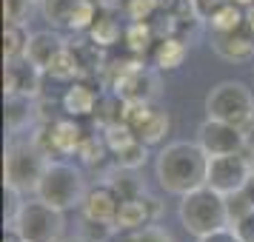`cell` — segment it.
I'll return each instance as SVG.
<instances>
[{
    "mask_svg": "<svg viewBox=\"0 0 254 242\" xmlns=\"http://www.w3.org/2000/svg\"><path fill=\"white\" fill-rule=\"evenodd\" d=\"M208 160L211 157L200 143H189V140L169 143L157 151V162H154L157 183L166 194L183 196L200 185H206Z\"/></svg>",
    "mask_w": 254,
    "mask_h": 242,
    "instance_id": "cell-1",
    "label": "cell"
},
{
    "mask_svg": "<svg viewBox=\"0 0 254 242\" xmlns=\"http://www.w3.org/2000/svg\"><path fill=\"white\" fill-rule=\"evenodd\" d=\"M177 217H180V225L191 237H206L211 231L231 225L229 208H226V194L214 191L211 185H200V188L180 196Z\"/></svg>",
    "mask_w": 254,
    "mask_h": 242,
    "instance_id": "cell-2",
    "label": "cell"
},
{
    "mask_svg": "<svg viewBox=\"0 0 254 242\" xmlns=\"http://www.w3.org/2000/svg\"><path fill=\"white\" fill-rule=\"evenodd\" d=\"M86 174H83L80 165L66 160H49L46 171L37 183L35 196H40L43 202L60 208V211H71V208H80L83 199H86Z\"/></svg>",
    "mask_w": 254,
    "mask_h": 242,
    "instance_id": "cell-3",
    "label": "cell"
},
{
    "mask_svg": "<svg viewBox=\"0 0 254 242\" xmlns=\"http://www.w3.org/2000/svg\"><path fill=\"white\" fill-rule=\"evenodd\" d=\"M66 211L43 202L40 196L35 199H23L17 214L12 217V225L23 242H60L63 231H66Z\"/></svg>",
    "mask_w": 254,
    "mask_h": 242,
    "instance_id": "cell-4",
    "label": "cell"
},
{
    "mask_svg": "<svg viewBox=\"0 0 254 242\" xmlns=\"http://www.w3.org/2000/svg\"><path fill=\"white\" fill-rule=\"evenodd\" d=\"M49 157L32 145V140H17L9 143L6 157H3V185H9L20 194L37 191V183L46 171Z\"/></svg>",
    "mask_w": 254,
    "mask_h": 242,
    "instance_id": "cell-5",
    "label": "cell"
},
{
    "mask_svg": "<svg viewBox=\"0 0 254 242\" xmlns=\"http://www.w3.org/2000/svg\"><path fill=\"white\" fill-rule=\"evenodd\" d=\"M206 114L214 120H226L234 126H243L254 117V94L243 80H223L211 86L206 94Z\"/></svg>",
    "mask_w": 254,
    "mask_h": 242,
    "instance_id": "cell-6",
    "label": "cell"
},
{
    "mask_svg": "<svg viewBox=\"0 0 254 242\" xmlns=\"http://www.w3.org/2000/svg\"><path fill=\"white\" fill-rule=\"evenodd\" d=\"M252 174H254V162H252V157H246V151L223 154V157H211L208 160L206 185H211L220 194H234V191L246 188Z\"/></svg>",
    "mask_w": 254,
    "mask_h": 242,
    "instance_id": "cell-7",
    "label": "cell"
},
{
    "mask_svg": "<svg viewBox=\"0 0 254 242\" xmlns=\"http://www.w3.org/2000/svg\"><path fill=\"white\" fill-rule=\"evenodd\" d=\"M123 123H126L137 140H143L146 145H160L166 134L172 131V117L166 114L163 108H154L151 103H126V114H123Z\"/></svg>",
    "mask_w": 254,
    "mask_h": 242,
    "instance_id": "cell-8",
    "label": "cell"
},
{
    "mask_svg": "<svg viewBox=\"0 0 254 242\" xmlns=\"http://www.w3.org/2000/svg\"><path fill=\"white\" fill-rule=\"evenodd\" d=\"M197 143L206 148L208 157L237 154V151L249 148L243 126H234V123H226V120H214V117H206V123L197 128Z\"/></svg>",
    "mask_w": 254,
    "mask_h": 242,
    "instance_id": "cell-9",
    "label": "cell"
},
{
    "mask_svg": "<svg viewBox=\"0 0 254 242\" xmlns=\"http://www.w3.org/2000/svg\"><path fill=\"white\" fill-rule=\"evenodd\" d=\"M109 89H115L126 103H151L157 97L160 80L157 74L146 66H134V69L117 71L109 77Z\"/></svg>",
    "mask_w": 254,
    "mask_h": 242,
    "instance_id": "cell-10",
    "label": "cell"
},
{
    "mask_svg": "<svg viewBox=\"0 0 254 242\" xmlns=\"http://www.w3.org/2000/svg\"><path fill=\"white\" fill-rule=\"evenodd\" d=\"M43 77H46V71L40 66H35L29 57L3 63V92H6V97L26 94V97L37 100L43 94Z\"/></svg>",
    "mask_w": 254,
    "mask_h": 242,
    "instance_id": "cell-11",
    "label": "cell"
},
{
    "mask_svg": "<svg viewBox=\"0 0 254 242\" xmlns=\"http://www.w3.org/2000/svg\"><path fill=\"white\" fill-rule=\"evenodd\" d=\"M211 48L229 63H246L254 57V32L246 23L234 32H211Z\"/></svg>",
    "mask_w": 254,
    "mask_h": 242,
    "instance_id": "cell-12",
    "label": "cell"
},
{
    "mask_svg": "<svg viewBox=\"0 0 254 242\" xmlns=\"http://www.w3.org/2000/svg\"><path fill=\"white\" fill-rule=\"evenodd\" d=\"M160 217V202L154 196L143 194L134 196V199H123L120 202V211H117V231H137L151 225L154 219Z\"/></svg>",
    "mask_w": 254,
    "mask_h": 242,
    "instance_id": "cell-13",
    "label": "cell"
},
{
    "mask_svg": "<svg viewBox=\"0 0 254 242\" xmlns=\"http://www.w3.org/2000/svg\"><path fill=\"white\" fill-rule=\"evenodd\" d=\"M120 196L117 191L112 188L109 183L103 185H92L89 191H86V199H83L80 205V214L86 219H97V222H117V211H120Z\"/></svg>",
    "mask_w": 254,
    "mask_h": 242,
    "instance_id": "cell-14",
    "label": "cell"
},
{
    "mask_svg": "<svg viewBox=\"0 0 254 242\" xmlns=\"http://www.w3.org/2000/svg\"><path fill=\"white\" fill-rule=\"evenodd\" d=\"M97 97H100V89H94L92 80H86V77L71 80L69 89H66V94L60 97V103H63V114L74 117V120L92 117L94 105H97Z\"/></svg>",
    "mask_w": 254,
    "mask_h": 242,
    "instance_id": "cell-15",
    "label": "cell"
},
{
    "mask_svg": "<svg viewBox=\"0 0 254 242\" xmlns=\"http://www.w3.org/2000/svg\"><path fill=\"white\" fill-rule=\"evenodd\" d=\"M52 126V143H55V160L58 157H77L83 140H86V131L80 128V123L74 117H58V120H49Z\"/></svg>",
    "mask_w": 254,
    "mask_h": 242,
    "instance_id": "cell-16",
    "label": "cell"
},
{
    "mask_svg": "<svg viewBox=\"0 0 254 242\" xmlns=\"http://www.w3.org/2000/svg\"><path fill=\"white\" fill-rule=\"evenodd\" d=\"M186 54H189V40L180 35H163L151 48V66L157 71H174L183 66Z\"/></svg>",
    "mask_w": 254,
    "mask_h": 242,
    "instance_id": "cell-17",
    "label": "cell"
},
{
    "mask_svg": "<svg viewBox=\"0 0 254 242\" xmlns=\"http://www.w3.org/2000/svg\"><path fill=\"white\" fill-rule=\"evenodd\" d=\"M63 46H66V40H63L58 32H52V29H46V32H32L29 48H26V57L46 71V66L52 63V57H55Z\"/></svg>",
    "mask_w": 254,
    "mask_h": 242,
    "instance_id": "cell-18",
    "label": "cell"
},
{
    "mask_svg": "<svg viewBox=\"0 0 254 242\" xmlns=\"http://www.w3.org/2000/svg\"><path fill=\"white\" fill-rule=\"evenodd\" d=\"M3 117H6V128L17 134L37 120V100L26 97V94H12V97H6V114Z\"/></svg>",
    "mask_w": 254,
    "mask_h": 242,
    "instance_id": "cell-19",
    "label": "cell"
},
{
    "mask_svg": "<svg viewBox=\"0 0 254 242\" xmlns=\"http://www.w3.org/2000/svg\"><path fill=\"white\" fill-rule=\"evenodd\" d=\"M86 35H89V40H92V43H97L100 48H112V46H117V43L123 40L126 29H123V26H120V20L115 17V9L103 6L100 17L94 20V26L86 32Z\"/></svg>",
    "mask_w": 254,
    "mask_h": 242,
    "instance_id": "cell-20",
    "label": "cell"
},
{
    "mask_svg": "<svg viewBox=\"0 0 254 242\" xmlns=\"http://www.w3.org/2000/svg\"><path fill=\"white\" fill-rule=\"evenodd\" d=\"M46 77L60 80V83H71V80H77V77H83L80 57H77V51L71 48V43H66V46L52 57V63L46 66Z\"/></svg>",
    "mask_w": 254,
    "mask_h": 242,
    "instance_id": "cell-21",
    "label": "cell"
},
{
    "mask_svg": "<svg viewBox=\"0 0 254 242\" xmlns=\"http://www.w3.org/2000/svg\"><path fill=\"white\" fill-rule=\"evenodd\" d=\"M123 114H126V100L115 92V89H103L100 97H97V105H94V123L100 128L115 126V123H123Z\"/></svg>",
    "mask_w": 254,
    "mask_h": 242,
    "instance_id": "cell-22",
    "label": "cell"
},
{
    "mask_svg": "<svg viewBox=\"0 0 254 242\" xmlns=\"http://www.w3.org/2000/svg\"><path fill=\"white\" fill-rule=\"evenodd\" d=\"M123 43H126L128 54L143 57V54L151 51L154 43H157V29H154V23H149V20H131V23L126 26Z\"/></svg>",
    "mask_w": 254,
    "mask_h": 242,
    "instance_id": "cell-23",
    "label": "cell"
},
{
    "mask_svg": "<svg viewBox=\"0 0 254 242\" xmlns=\"http://www.w3.org/2000/svg\"><path fill=\"white\" fill-rule=\"evenodd\" d=\"M29 37H32V35L26 32L23 23H6V26H3V63L26 57Z\"/></svg>",
    "mask_w": 254,
    "mask_h": 242,
    "instance_id": "cell-24",
    "label": "cell"
},
{
    "mask_svg": "<svg viewBox=\"0 0 254 242\" xmlns=\"http://www.w3.org/2000/svg\"><path fill=\"white\" fill-rule=\"evenodd\" d=\"M109 185L117 191L120 199H134V196L146 194V185L140 180L137 168H120V165H117V171L109 177Z\"/></svg>",
    "mask_w": 254,
    "mask_h": 242,
    "instance_id": "cell-25",
    "label": "cell"
},
{
    "mask_svg": "<svg viewBox=\"0 0 254 242\" xmlns=\"http://www.w3.org/2000/svg\"><path fill=\"white\" fill-rule=\"evenodd\" d=\"M243 23H246V9L237 6V3H231V0H226L217 12L211 14L208 29H211V32H234V29H240Z\"/></svg>",
    "mask_w": 254,
    "mask_h": 242,
    "instance_id": "cell-26",
    "label": "cell"
},
{
    "mask_svg": "<svg viewBox=\"0 0 254 242\" xmlns=\"http://www.w3.org/2000/svg\"><path fill=\"white\" fill-rule=\"evenodd\" d=\"M120 14H126L128 23L131 20H154L163 12V0H120Z\"/></svg>",
    "mask_w": 254,
    "mask_h": 242,
    "instance_id": "cell-27",
    "label": "cell"
},
{
    "mask_svg": "<svg viewBox=\"0 0 254 242\" xmlns=\"http://www.w3.org/2000/svg\"><path fill=\"white\" fill-rule=\"evenodd\" d=\"M80 0H40V14L46 17L49 26H69L71 20V12Z\"/></svg>",
    "mask_w": 254,
    "mask_h": 242,
    "instance_id": "cell-28",
    "label": "cell"
},
{
    "mask_svg": "<svg viewBox=\"0 0 254 242\" xmlns=\"http://www.w3.org/2000/svg\"><path fill=\"white\" fill-rule=\"evenodd\" d=\"M100 12H103V6L97 3V0H80L77 6H74V12H71V20H69V29L71 32H89L94 26V20L100 17Z\"/></svg>",
    "mask_w": 254,
    "mask_h": 242,
    "instance_id": "cell-29",
    "label": "cell"
},
{
    "mask_svg": "<svg viewBox=\"0 0 254 242\" xmlns=\"http://www.w3.org/2000/svg\"><path fill=\"white\" fill-rule=\"evenodd\" d=\"M77 157L83 160V165H100L106 157H112V154H109V145H106V140H103V134H86L80 151H77Z\"/></svg>",
    "mask_w": 254,
    "mask_h": 242,
    "instance_id": "cell-30",
    "label": "cell"
},
{
    "mask_svg": "<svg viewBox=\"0 0 254 242\" xmlns=\"http://www.w3.org/2000/svg\"><path fill=\"white\" fill-rule=\"evenodd\" d=\"M146 160H149V145L143 140L128 143L126 148H120L115 154V162L120 168H140V165H146Z\"/></svg>",
    "mask_w": 254,
    "mask_h": 242,
    "instance_id": "cell-31",
    "label": "cell"
},
{
    "mask_svg": "<svg viewBox=\"0 0 254 242\" xmlns=\"http://www.w3.org/2000/svg\"><path fill=\"white\" fill-rule=\"evenodd\" d=\"M117 237H120V242H172L169 231H163L154 222L137 231H117Z\"/></svg>",
    "mask_w": 254,
    "mask_h": 242,
    "instance_id": "cell-32",
    "label": "cell"
},
{
    "mask_svg": "<svg viewBox=\"0 0 254 242\" xmlns=\"http://www.w3.org/2000/svg\"><path fill=\"white\" fill-rule=\"evenodd\" d=\"M115 234H117V225H112V222H97V219H86L83 217L80 237L86 242H109Z\"/></svg>",
    "mask_w": 254,
    "mask_h": 242,
    "instance_id": "cell-33",
    "label": "cell"
},
{
    "mask_svg": "<svg viewBox=\"0 0 254 242\" xmlns=\"http://www.w3.org/2000/svg\"><path fill=\"white\" fill-rule=\"evenodd\" d=\"M32 6V0H3V23H26Z\"/></svg>",
    "mask_w": 254,
    "mask_h": 242,
    "instance_id": "cell-34",
    "label": "cell"
},
{
    "mask_svg": "<svg viewBox=\"0 0 254 242\" xmlns=\"http://www.w3.org/2000/svg\"><path fill=\"white\" fill-rule=\"evenodd\" d=\"M226 208H229V219H231V225H234L240 217H246L252 211L254 202L249 199L246 191H234V194H226Z\"/></svg>",
    "mask_w": 254,
    "mask_h": 242,
    "instance_id": "cell-35",
    "label": "cell"
},
{
    "mask_svg": "<svg viewBox=\"0 0 254 242\" xmlns=\"http://www.w3.org/2000/svg\"><path fill=\"white\" fill-rule=\"evenodd\" d=\"M231 228L237 231V237H240L243 242H254V208L246 214V217H240Z\"/></svg>",
    "mask_w": 254,
    "mask_h": 242,
    "instance_id": "cell-36",
    "label": "cell"
},
{
    "mask_svg": "<svg viewBox=\"0 0 254 242\" xmlns=\"http://www.w3.org/2000/svg\"><path fill=\"white\" fill-rule=\"evenodd\" d=\"M197 242H243V240L237 237V231L231 228V225H226V228L211 231L206 237H197Z\"/></svg>",
    "mask_w": 254,
    "mask_h": 242,
    "instance_id": "cell-37",
    "label": "cell"
},
{
    "mask_svg": "<svg viewBox=\"0 0 254 242\" xmlns=\"http://www.w3.org/2000/svg\"><path fill=\"white\" fill-rule=\"evenodd\" d=\"M223 3H226V0H194V12H197V17H200L203 23H208L211 14L217 12Z\"/></svg>",
    "mask_w": 254,
    "mask_h": 242,
    "instance_id": "cell-38",
    "label": "cell"
},
{
    "mask_svg": "<svg viewBox=\"0 0 254 242\" xmlns=\"http://www.w3.org/2000/svg\"><path fill=\"white\" fill-rule=\"evenodd\" d=\"M243 134H246V140H249V145L254 148V117H249V120L243 123Z\"/></svg>",
    "mask_w": 254,
    "mask_h": 242,
    "instance_id": "cell-39",
    "label": "cell"
},
{
    "mask_svg": "<svg viewBox=\"0 0 254 242\" xmlns=\"http://www.w3.org/2000/svg\"><path fill=\"white\" fill-rule=\"evenodd\" d=\"M246 26L254 32V6H249V9H246Z\"/></svg>",
    "mask_w": 254,
    "mask_h": 242,
    "instance_id": "cell-40",
    "label": "cell"
},
{
    "mask_svg": "<svg viewBox=\"0 0 254 242\" xmlns=\"http://www.w3.org/2000/svg\"><path fill=\"white\" fill-rule=\"evenodd\" d=\"M243 191H246V194H249V199L254 202V174L249 177V183H246V188H243Z\"/></svg>",
    "mask_w": 254,
    "mask_h": 242,
    "instance_id": "cell-41",
    "label": "cell"
},
{
    "mask_svg": "<svg viewBox=\"0 0 254 242\" xmlns=\"http://www.w3.org/2000/svg\"><path fill=\"white\" fill-rule=\"evenodd\" d=\"M97 3H100V6H109V9H117V6H120V0H97Z\"/></svg>",
    "mask_w": 254,
    "mask_h": 242,
    "instance_id": "cell-42",
    "label": "cell"
},
{
    "mask_svg": "<svg viewBox=\"0 0 254 242\" xmlns=\"http://www.w3.org/2000/svg\"><path fill=\"white\" fill-rule=\"evenodd\" d=\"M231 3H237V6H243V9H249V6H254V0H231Z\"/></svg>",
    "mask_w": 254,
    "mask_h": 242,
    "instance_id": "cell-43",
    "label": "cell"
},
{
    "mask_svg": "<svg viewBox=\"0 0 254 242\" xmlns=\"http://www.w3.org/2000/svg\"><path fill=\"white\" fill-rule=\"evenodd\" d=\"M60 242H86V240H83L80 234H77V237H63V240H60Z\"/></svg>",
    "mask_w": 254,
    "mask_h": 242,
    "instance_id": "cell-44",
    "label": "cell"
},
{
    "mask_svg": "<svg viewBox=\"0 0 254 242\" xmlns=\"http://www.w3.org/2000/svg\"><path fill=\"white\" fill-rule=\"evenodd\" d=\"M252 162H254V148H252Z\"/></svg>",
    "mask_w": 254,
    "mask_h": 242,
    "instance_id": "cell-45",
    "label": "cell"
},
{
    "mask_svg": "<svg viewBox=\"0 0 254 242\" xmlns=\"http://www.w3.org/2000/svg\"><path fill=\"white\" fill-rule=\"evenodd\" d=\"M32 3H40V0H32Z\"/></svg>",
    "mask_w": 254,
    "mask_h": 242,
    "instance_id": "cell-46",
    "label": "cell"
}]
</instances>
